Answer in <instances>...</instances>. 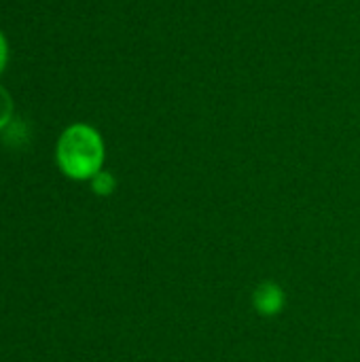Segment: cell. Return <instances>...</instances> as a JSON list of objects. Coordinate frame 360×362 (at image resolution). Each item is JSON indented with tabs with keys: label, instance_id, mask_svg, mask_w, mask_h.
Wrapping results in <instances>:
<instances>
[{
	"label": "cell",
	"instance_id": "1",
	"mask_svg": "<svg viewBox=\"0 0 360 362\" xmlns=\"http://www.w3.org/2000/svg\"><path fill=\"white\" fill-rule=\"evenodd\" d=\"M55 155H57V165L66 176L74 180H87L102 170L104 142L93 127L85 123H76L70 125L59 136Z\"/></svg>",
	"mask_w": 360,
	"mask_h": 362
},
{
	"label": "cell",
	"instance_id": "4",
	"mask_svg": "<svg viewBox=\"0 0 360 362\" xmlns=\"http://www.w3.org/2000/svg\"><path fill=\"white\" fill-rule=\"evenodd\" d=\"M13 117V100L4 87H0V129H4L11 123Z\"/></svg>",
	"mask_w": 360,
	"mask_h": 362
},
{
	"label": "cell",
	"instance_id": "3",
	"mask_svg": "<svg viewBox=\"0 0 360 362\" xmlns=\"http://www.w3.org/2000/svg\"><path fill=\"white\" fill-rule=\"evenodd\" d=\"M91 189H93L98 195H110V193L115 191V178H112V174L100 170V172L91 178Z\"/></svg>",
	"mask_w": 360,
	"mask_h": 362
},
{
	"label": "cell",
	"instance_id": "2",
	"mask_svg": "<svg viewBox=\"0 0 360 362\" xmlns=\"http://www.w3.org/2000/svg\"><path fill=\"white\" fill-rule=\"evenodd\" d=\"M255 308L263 316H276L284 308V293L274 282H263L255 291Z\"/></svg>",
	"mask_w": 360,
	"mask_h": 362
},
{
	"label": "cell",
	"instance_id": "5",
	"mask_svg": "<svg viewBox=\"0 0 360 362\" xmlns=\"http://www.w3.org/2000/svg\"><path fill=\"white\" fill-rule=\"evenodd\" d=\"M6 40H4V36H2V32H0V72H2V68H4V64H6Z\"/></svg>",
	"mask_w": 360,
	"mask_h": 362
}]
</instances>
